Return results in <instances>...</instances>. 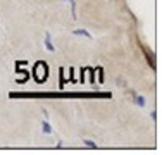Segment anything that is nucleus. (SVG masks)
Wrapping results in <instances>:
<instances>
[{"label": "nucleus", "mask_w": 162, "mask_h": 155, "mask_svg": "<svg viewBox=\"0 0 162 155\" xmlns=\"http://www.w3.org/2000/svg\"><path fill=\"white\" fill-rule=\"evenodd\" d=\"M74 34H79V36H85V38L92 40V33H88L86 30H74Z\"/></svg>", "instance_id": "4"}, {"label": "nucleus", "mask_w": 162, "mask_h": 155, "mask_svg": "<svg viewBox=\"0 0 162 155\" xmlns=\"http://www.w3.org/2000/svg\"><path fill=\"white\" fill-rule=\"evenodd\" d=\"M135 102L138 103L140 107H145V98H143V97H140V95H138V97H135Z\"/></svg>", "instance_id": "6"}, {"label": "nucleus", "mask_w": 162, "mask_h": 155, "mask_svg": "<svg viewBox=\"0 0 162 155\" xmlns=\"http://www.w3.org/2000/svg\"><path fill=\"white\" fill-rule=\"evenodd\" d=\"M85 145H86V146H90V148H97L95 141H92V140H85Z\"/></svg>", "instance_id": "7"}, {"label": "nucleus", "mask_w": 162, "mask_h": 155, "mask_svg": "<svg viewBox=\"0 0 162 155\" xmlns=\"http://www.w3.org/2000/svg\"><path fill=\"white\" fill-rule=\"evenodd\" d=\"M62 2H69V5H71V16H73V19H76V0H62Z\"/></svg>", "instance_id": "3"}, {"label": "nucleus", "mask_w": 162, "mask_h": 155, "mask_svg": "<svg viewBox=\"0 0 162 155\" xmlns=\"http://www.w3.org/2000/svg\"><path fill=\"white\" fill-rule=\"evenodd\" d=\"M45 47H47L50 52L55 50V47H53V43H52V38H50V34H48V33L45 34Z\"/></svg>", "instance_id": "2"}, {"label": "nucleus", "mask_w": 162, "mask_h": 155, "mask_svg": "<svg viewBox=\"0 0 162 155\" xmlns=\"http://www.w3.org/2000/svg\"><path fill=\"white\" fill-rule=\"evenodd\" d=\"M47 74H48V69H47V64L45 62H38L35 66V79L40 83H43L47 79Z\"/></svg>", "instance_id": "1"}, {"label": "nucleus", "mask_w": 162, "mask_h": 155, "mask_svg": "<svg viewBox=\"0 0 162 155\" xmlns=\"http://www.w3.org/2000/svg\"><path fill=\"white\" fill-rule=\"evenodd\" d=\"M41 131H43L45 134H50L52 133V126L48 124L47 121H43V122H41Z\"/></svg>", "instance_id": "5"}]
</instances>
